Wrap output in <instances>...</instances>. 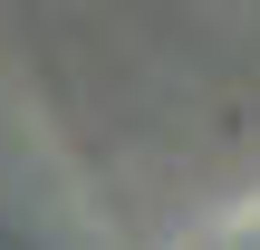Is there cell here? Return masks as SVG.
I'll return each instance as SVG.
<instances>
[{"label":"cell","instance_id":"obj_1","mask_svg":"<svg viewBox=\"0 0 260 250\" xmlns=\"http://www.w3.org/2000/svg\"><path fill=\"white\" fill-rule=\"evenodd\" d=\"M212 250H260V202H241V212L212 231Z\"/></svg>","mask_w":260,"mask_h":250}]
</instances>
